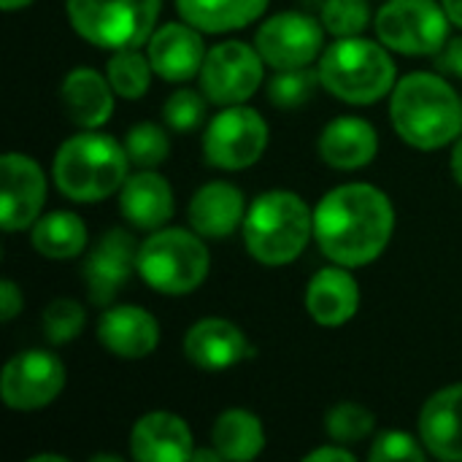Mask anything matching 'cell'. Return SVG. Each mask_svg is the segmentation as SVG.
Segmentation results:
<instances>
[{"label":"cell","instance_id":"30bf717a","mask_svg":"<svg viewBox=\"0 0 462 462\" xmlns=\"http://www.w3.org/2000/svg\"><path fill=\"white\" fill-rule=\"evenodd\" d=\"M263 81V57L257 46L225 41L206 54L200 68V89L217 106L246 103Z\"/></svg>","mask_w":462,"mask_h":462},{"label":"cell","instance_id":"60d3db41","mask_svg":"<svg viewBox=\"0 0 462 462\" xmlns=\"http://www.w3.org/2000/svg\"><path fill=\"white\" fill-rule=\"evenodd\" d=\"M192 460L195 462H219L222 460V455H219L217 449H195V452H192Z\"/></svg>","mask_w":462,"mask_h":462},{"label":"cell","instance_id":"ee69618b","mask_svg":"<svg viewBox=\"0 0 462 462\" xmlns=\"http://www.w3.org/2000/svg\"><path fill=\"white\" fill-rule=\"evenodd\" d=\"M95 462H122V457H114V455H97Z\"/></svg>","mask_w":462,"mask_h":462},{"label":"cell","instance_id":"7bdbcfd3","mask_svg":"<svg viewBox=\"0 0 462 462\" xmlns=\"http://www.w3.org/2000/svg\"><path fill=\"white\" fill-rule=\"evenodd\" d=\"M30 462H68L60 455H38V457H30Z\"/></svg>","mask_w":462,"mask_h":462},{"label":"cell","instance_id":"ffe728a7","mask_svg":"<svg viewBox=\"0 0 462 462\" xmlns=\"http://www.w3.org/2000/svg\"><path fill=\"white\" fill-rule=\"evenodd\" d=\"M306 309L311 319L325 328L346 325L360 309V290H357L355 276L344 265H336V263L333 268H322L309 282Z\"/></svg>","mask_w":462,"mask_h":462},{"label":"cell","instance_id":"d590c367","mask_svg":"<svg viewBox=\"0 0 462 462\" xmlns=\"http://www.w3.org/2000/svg\"><path fill=\"white\" fill-rule=\"evenodd\" d=\"M436 65H439L441 73H449V76L462 79V35L444 43V49L436 54Z\"/></svg>","mask_w":462,"mask_h":462},{"label":"cell","instance_id":"4316f807","mask_svg":"<svg viewBox=\"0 0 462 462\" xmlns=\"http://www.w3.org/2000/svg\"><path fill=\"white\" fill-rule=\"evenodd\" d=\"M32 246L49 260H70L87 246V227L73 211H51L32 225Z\"/></svg>","mask_w":462,"mask_h":462},{"label":"cell","instance_id":"9a60e30c","mask_svg":"<svg viewBox=\"0 0 462 462\" xmlns=\"http://www.w3.org/2000/svg\"><path fill=\"white\" fill-rule=\"evenodd\" d=\"M149 62L154 73L165 81H189L200 73L206 62V46L198 27L187 24H165L154 30L149 38Z\"/></svg>","mask_w":462,"mask_h":462},{"label":"cell","instance_id":"4dcf8cb0","mask_svg":"<svg viewBox=\"0 0 462 462\" xmlns=\"http://www.w3.org/2000/svg\"><path fill=\"white\" fill-rule=\"evenodd\" d=\"M325 428L336 444H360L374 430V414L357 403H338L330 409Z\"/></svg>","mask_w":462,"mask_h":462},{"label":"cell","instance_id":"8fae6325","mask_svg":"<svg viewBox=\"0 0 462 462\" xmlns=\"http://www.w3.org/2000/svg\"><path fill=\"white\" fill-rule=\"evenodd\" d=\"M65 387V365L57 355L43 349L19 352L0 376V395L8 409L35 411L49 406Z\"/></svg>","mask_w":462,"mask_h":462},{"label":"cell","instance_id":"ba28073f","mask_svg":"<svg viewBox=\"0 0 462 462\" xmlns=\"http://www.w3.org/2000/svg\"><path fill=\"white\" fill-rule=\"evenodd\" d=\"M449 22L436 0H390L376 14V32L393 51L428 57L444 49Z\"/></svg>","mask_w":462,"mask_h":462},{"label":"cell","instance_id":"f546056e","mask_svg":"<svg viewBox=\"0 0 462 462\" xmlns=\"http://www.w3.org/2000/svg\"><path fill=\"white\" fill-rule=\"evenodd\" d=\"M319 81V70L314 73L311 68L276 70V76L268 84V97L276 108H298L311 100Z\"/></svg>","mask_w":462,"mask_h":462},{"label":"cell","instance_id":"4fadbf2b","mask_svg":"<svg viewBox=\"0 0 462 462\" xmlns=\"http://www.w3.org/2000/svg\"><path fill=\"white\" fill-rule=\"evenodd\" d=\"M0 222L5 233L30 227L46 200V176L41 165L27 157L8 152L0 160Z\"/></svg>","mask_w":462,"mask_h":462},{"label":"cell","instance_id":"f35d334b","mask_svg":"<svg viewBox=\"0 0 462 462\" xmlns=\"http://www.w3.org/2000/svg\"><path fill=\"white\" fill-rule=\"evenodd\" d=\"M444 11L457 27H462V0H444Z\"/></svg>","mask_w":462,"mask_h":462},{"label":"cell","instance_id":"83f0119b","mask_svg":"<svg viewBox=\"0 0 462 462\" xmlns=\"http://www.w3.org/2000/svg\"><path fill=\"white\" fill-rule=\"evenodd\" d=\"M152 70L154 68L149 62V54H141L138 49H116L106 65L114 92L127 100H138L141 95H146Z\"/></svg>","mask_w":462,"mask_h":462},{"label":"cell","instance_id":"5b68a950","mask_svg":"<svg viewBox=\"0 0 462 462\" xmlns=\"http://www.w3.org/2000/svg\"><path fill=\"white\" fill-rule=\"evenodd\" d=\"M319 79L330 95L352 106H368L395 87V62L384 43L349 35L328 46L319 60Z\"/></svg>","mask_w":462,"mask_h":462},{"label":"cell","instance_id":"e575fe53","mask_svg":"<svg viewBox=\"0 0 462 462\" xmlns=\"http://www.w3.org/2000/svg\"><path fill=\"white\" fill-rule=\"evenodd\" d=\"M368 457L374 462H390V460H411L422 462L428 457V452L420 447V441H414L409 433H401V430H390V433H382Z\"/></svg>","mask_w":462,"mask_h":462},{"label":"cell","instance_id":"cb8c5ba5","mask_svg":"<svg viewBox=\"0 0 462 462\" xmlns=\"http://www.w3.org/2000/svg\"><path fill=\"white\" fill-rule=\"evenodd\" d=\"M114 87L92 68H76L62 81V106L73 125L95 130L108 122L114 111Z\"/></svg>","mask_w":462,"mask_h":462},{"label":"cell","instance_id":"603a6c76","mask_svg":"<svg viewBox=\"0 0 462 462\" xmlns=\"http://www.w3.org/2000/svg\"><path fill=\"white\" fill-rule=\"evenodd\" d=\"M244 222V192L227 181H208L189 203V225L203 238H225Z\"/></svg>","mask_w":462,"mask_h":462},{"label":"cell","instance_id":"f1b7e54d","mask_svg":"<svg viewBox=\"0 0 462 462\" xmlns=\"http://www.w3.org/2000/svg\"><path fill=\"white\" fill-rule=\"evenodd\" d=\"M125 152L130 157V165H138L141 171H146V168H157L165 162L171 143H168V135L162 127H157L152 122H141L127 130Z\"/></svg>","mask_w":462,"mask_h":462},{"label":"cell","instance_id":"ac0fdd59","mask_svg":"<svg viewBox=\"0 0 462 462\" xmlns=\"http://www.w3.org/2000/svg\"><path fill=\"white\" fill-rule=\"evenodd\" d=\"M133 457L141 462L192 460V433L187 422L171 411H152L141 417L130 433Z\"/></svg>","mask_w":462,"mask_h":462},{"label":"cell","instance_id":"b9f144b4","mask_svg":"<svg viewBox=\"0 0 462 462\" xmlns=\"http://www.w3.org/2000/svg\"><path fill=\"white\" fill-rule=\"evenodd\" d=\"M32 0H0V5H3V11H19V8H24V5H30Z\"/></svg>","mask_w":462,"mask_h":462},{"label":"cell","instance_id":"e0dca14e","mask_svg":"<svg viewBox=\"0 0 462 462\" xmlns=\"http://www.w3.org/2000/svg\"><path fill=\"white\" fill-rule=\"evenodd\" d=\"M97 338L111 355L122 360H141L157 349L160 325L141 306H116L100 317Z\"/></svg>","mask_w":462,"mask_h":462},{"label":"cell","instance_id":"3957f363","mask_svg":"<svg viewBox=\"0 0 462 462\" xmlns=\"http://www.w3.org/2000/svg\"><path fill=\"white\" fill-rule=\"evenodd\" d=\"M130 157L122 143L100 133H79L68 138L54 157L57 189L79 203L103 200L122 189Z\"/></svg>","mask_w":462,"mask_h":462},{"label":"cell","instance_id":"5bb4252c","mask_svg":"<svg viewBox=\"0 0 462 462\" xmlns=\"http://www.w3.org/2000/svg\"><path fill=\"white\" fill-rule=\"evenodd\" d=\"M138 249L141 246L135 244L133 233L122 227L103 233L97 246H92L84 260V282L92 303L108 306L119 295L130 273L138 271Z\"/></svg>","mask_w":462,"mask_h":462},{"label":"cell","instance_id":"1f68e13d","mask_svg":"<svg viewBox=\"0 0 462 462\" xmlns=\"http://www.w3.org/2000/svg\"><path fill=\"white\" fill-rule=\"evenodd\" d=\"M371 22L368 0H325L322 3V24L328 32L338 38L360 35Z\"/></svg>","mask_w":462,"mask_h":462},{"label":"cell","instance_id":"6da1fadb","mask_svg":"<svg viewBox=\"0 0 462 462\" xmlns=\"http://www.w3.org/2000/svg\"><path fill=\"white\" fill-rule=\"evenodd\" d=\"M393 200L371 184L330 189L314 211V238L322 254L344 268L374 263L393 238Z\"/></svg>","mask_w":462,"mask_h":462},{"label":"cell","instance_id":"d6986e66","mask_svg":"<svg viewBox=\"0 0 462 462\" xmlns=\"http://www.w3.org/2000/svg\"><path fill=\"white\" fill-rule=\"evenodd\" d=\"M425 449L444 462H462V384L439 390L420 414Z\"/></svg>","mask_w":462,"mask_h":462},{"label":"cell","instance_id":"52a82bcc","mask_svg":"<svg viewBox=\"0 0 462 462\" xmlns=\"http://www.w3.org/2000/svg\"><path fill=\"white\" fill-rule=\"evenodd\" d=\"M160 0H68L73 30L103 49H138L152 38Z\"/></svg>","mask_w":462,"mask_h":462},{"label":"cell","instance_id":"7c38bea8","mask_svg":"<svg viewBox=\"0 0 462 462\" xmlns=\"http://www.w3.org/2000/svg\"><path fill=\"white\" fill-rule=\"evenodd\" d=\"M322 27L325 24L303 11H284L271 16L257 30L254 46L260 57L276 70L309 68L322 51Z\"/></svg>","mask_w":462,"mask_h":462},{"label":"cell","instance_id":"7a4b0ae2","mask_svg":"<svg viewBox=\"0 0 462 462\" xmlns=\"http://www.w3.org/2000/svg\"><path fill=\"white\" fill-rule=\"evenodd\" d=\"M398 135L422 152L441 149L462 133V100L436 73H411L393 89L390 103Z\"/></svg>","mask_w":462,"mask_h":462},{"label":"cell","instance_id":"ab89813d","mask_svg":"<svg viewBox=\"0 0 462 462\" xmlns=\"http://www.w3.org/2000/svg\"><path fill=\"white\" fill-rule=\"evenodd\" d=\"M452 173L462 187V138L455 143V152H452Z\"/></svg>","mask_w":462,"mask_h":462},{"label":"cell","instance_id":"7402d4cb","mask_svg":"<svg viewBox=\"0 0 462 462\" xmlns=\"http://www.w3.org/2000/svg\"><path fill=\"white\" fill-rule=\"evenodd\" d=\"M379 138L374 125L360 116H338L319 135V157L338 171H357L374 162Z\"/></svg>","mask_w":462,"mask_h":462},{"label":"cell","instance_id":"484cf974","mask_svg":"<svg viewBox=\"0 0 462 462\" xmlns=\"http://www.w3.org/2000/svg\"><path fill=\"white\" fill-rule=\"evenodd\" d=\"M211 444L222 455V460H254L265 447V430L252 411L230 409L214 422Z\"/></svg>","mask_w":462,"mask_h":462},{"label":"cell","instance_id":"8992f818","mask_svg":"<svg viewBox=\"0 0 462 462\" xmlns=\"http://www.w3.org/2000/svg\"><path fill=\"white\" fill-rule=\"evenodd\" d=\"M206 244L181 227L154 230L138 249L141 279L162 295H189L208 276Z\"/></svg>","mask_w":462,"mask_h":462},{"label":"cell","instance_id":"277c9868","mask_svg":"<svg viewBox=\"0 0 462 462\" xmlns=\"http://www.w3.org/2000/svg\"><path fill=\"white\" fill-rule=\"evenodd\" d=\"M314 233L306 200L287 189L260 195L244 217V241L263 265H287L300 257Z\"/></svg>","mask_w":462,"mask_h":462},{"label":"cell","instance_id":"d4e9b609","mask_svg":"<svg viewBox=\"0 0 462 462\" xmlns=\"http://www.w3.org/2000/svg\"><path fill=\"white\" fill-rule=\"evenodd\" d=\"M184 22L203 32H230L252 24L268 8V0H176Z\"/></svg>","mask_w":462,"mask_h":462},{"label":"cell","instance_id":"2e32d148","mask_svg":"<svg viewBox=\"0 0 462 462\" xmlns=\"http://www.w3.org/2000/svg\"><path fill=\"white\" fill-rule=\"evenodd\" d=\"M184 355L203 371H225L238 365L244 357H252L254 349L249 346L241 328L227 319H200L189 328L184 338Z\"/></svg>","mask_w":462,"mask_h":462},{"label":"cell","instance_id":"836d02e7","mask_svg":"<svg viewBox=\"0 0 462 462\" xmlns=\"http://www.w3.org/2000/svg\"><path fill=\"white\" fill-rule=\"evenodd\" d=\"M162 116H165L168 127H173L179 133H189V130L200 127L206 119V97L192 89H179L165 100Z\"/></svg>","mask_w":462,"mask_h":462},{"label":"cell","instance_id":"9c48e42d","mask_svg":"<svg viewBox=\"0 0 462 462\" xmlns=\"http://www.w3.org/2000/svg\"><path fill=\"white\" fill-rule=\"evenodd\" d=\"M265 146H268V125L254 108L244 103L225 106V111L208 122L203 138V154L208 165L222 171L252 168L263 157Z\"/></svg>","mask_w":462,"mask_h":462},{"label":"cell","instance_id":"d6a6232c","mask_svg":"<svg viewBox=\"0 0 462 462\" xmlns=\"http://www.w3.org/2000/svg\"><path fill=\"white\" fill-rule=\"evenodd\" d=\"M84 319H87V314H84L81 303H76L70 298H60V300L49 303V309L43 311V336L51 344H68L81 333Z\"/></svg>","mask_w":462,"mask_h":462},{"label":"cell","instance_id":"8d00e7d4","mask_svg":"<svg viewBox=\"0 0 462 462\" xmlns=\"http://www.w3.org/2000/svg\"><path fill=\"white\" fill-rule=\"evenodd\" d=\"M22 311V292L16 290V284L11 279L0 282V319L8 322Z\"/></svg>","mask_w":462,"mask_h":462},{"label":"cell","instance_id":"44dd1931","mask_svg":"<svg viewBox=\"0 0 462 462\" xmlns=\"http://www.w3.org/2000/svg\"><path fill=\"white\" fill-rule=\"evenodd\" d=\"M122 217L138 230H160L173 217V189L171 184L146 168L130 179H125L119 192Z\"/></svg>","mask_w":462,"mask_h":462},{"label":"cell","instance_id":"74e56055","mask_svg":"<svg viewBox=\"0 0 462 462\" xmlns=\"http://www.w3.org/2000/svg\"><path fill=\"white\" fill-rule=\"evenodd\" d=\"M309 462H355V455L346 452L344 447H322V449H314L311 455H306Z\"/></svg>","mask_w":462,"mask_h":462}]
</instances>
